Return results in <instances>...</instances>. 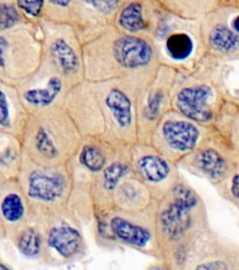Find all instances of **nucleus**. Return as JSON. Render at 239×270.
Returning <instances> with one entry per match:
<instances>
[{"instance_id":"39448f33","label":"nucleus","mask_w":239,"mask_h":270,"mask_svg":"<svg viewBox=\"0 0 239 270\" xmlns=\"http://www.w3.org/2000/svg\"><path fill=\"white\" fill-rule=\"evenodd\" d=\"M192 209L181 202L174 200L162 213V226L170 239H178L187 231L191 223L190 212Z\"/></svg>"},{"instance_id":"6e6552de","label":"nucleus","mask_w":239,"mask_h":270,"mask_svg":"<svg viewBox=\"0 0 239 270\" xmlns=\"http://www.w3.org/2000/svg\"><path fill=\"white\" fill-rule=\"evenodd\" d=\"M106 104L120 127H129L132 123V104L128 97L119 89H111L106 99Z\"/></svg>"},{"instance_id":"c85d7f7f","label":"nucleus","mask_w":239,"mask_h":270,"mask_svg":"<svg viewBox=\"0 0 239 270\" xmlns=\"http://www.w3.org/2000/svg\"><path fill=\"white\" fill-rule=\"evenodd\" d=\"M231 191H232L234 198H237V196H238V175H234Z\"/></svg>"},{"instance_id":"20e7f679","label":"nucleus","mask_w":239,"mask_h":270,"mask_svg":"<svg viewBox=\"0 0 239 270\" xmlns=\"http://www.w3.org/2000/svg\"><path fill=\"white\" fill-rule=\"evenodd\" d=\"M163 135L171 149L184 152L195 147L199 131L190 122L169 120L163 126Z\"/></svg>"},{"instance_id":"bb28decb","label":"nucleus","mask_w":239,"mask_h":270,"mask_svg":"<svg viewBox=\"0 0 239 270\" xmlns=\"http://www.w3.org/2000/svg\"><path fill=\"white\" fill-rule=\"evenodd\" d=\"M8 41L4 37H0V68L5 67V53L8 48Z\"/></svg>"},{"instance_id":"a211bd4d","label":"nucleus","mask_w":239,"mask_h":270,"mask_svg":"<svg viewBox=\"0 0 239 270\" xmlns=\"http://www.w3.org/2000/svg\"><path fill=\"white\" fill-rule=\"evenodd\" d=\"M35 147L42 157L48 159H55L58 156V149L52 136L43 128H39L35 135Z\"/></svg>"},{"instance_id":"a878e982","label":"nucleus","mask_w":239,"mask_h":270,"mask_svg":"<svg viewBox=\"0 0 239 270\" xmlns=\"http://www.w3.org/2000/svg\"><path fill=\"white\" fill-rule=\"evenodd\" d=\"M197 269H227L228 265H226L224 262L221 261H214V262H208L204 263L203 265H197Z\"/></svg>"},{"instance_id":"f257e3e1","label":"nucleus","mask_w":239,"mask_h":270,"mask_svg":"<svg viewBox=\"0 0 239 270\" xmlns=\"http://www.w3.org/2000/svg\"><path fill=\"white\" fill-rule=\"evenodd\" d=\"M212 90L208 85H197L182 89L177 97V106L188 118L197 122H208L212 118L208 101Z\"/></svg>"},{"instance_id":"ddd939ff","label":"nucleus","mask_w":239,"mask_h":270,"mask_svg":"<svg viewBox=\"0 0 239 270\" xmlns=\"http://www.w3.org/2000/svg\"><path fill=\"white\" fill-rule=\"evenodd\" d=\"M167 51L174 60L182 61L187 59L193 51L192 38L186 33H175L167 39Z\"/></svg>"},{"instance_id":"4468645a","label":"nucleus","mask_w":239,"mask_h":270,"mask_svg":"<svg viewBox=\"0 0 239 270\" xmlns=\"http://www.w3.org/2000/svg\"><path fill=\"white\" fill-rule=\"evenodd\" d=\"M118 22L121 27L131 33L144 29L146 23L142 16V7L141 4L137 2H133L126 6L121 11Z\"/></svg>"},{"instance_id":"b1692460","label":"nucleus","mask_w":239,"mask_h":270,"mask_svg":"<svg viewBox=\"0 0 239 270\" xmlns=\"http://www.w3.org/2000/svg\"><path fill=\"white\" fill-rule=\"evenodd\" d=\"M89 5L94 7L95 10L102 13H110L116 10L121 0H85Z\"/></svg>"},{"instance_id":"1a4fd4ad","label":"nucleus","mask_w":239,"mask_h":270,"mask_svg":"<svg viewBox=\"0 0 239 270\" xmlns=\"http://www.w3.org/2000/svg\"><path fill=\"white\" fill-rule=\"evenodd\" d=\"M51 53L54 62L66 75L74 74L78 70V57L65 40L58 39L52 43Z\"/></svg>"},{"instance_id":"2eb2a0df","label":"nucleus","mask_w":239,"mask_h":270,"mask_svg":"<svg viewBox=\"0 0 239 270\" xmlns=\"http://www.w3.org/2000/svg\"><path fill=\"white\" fill-rule=\"evenodd\" d=\"M209 43L218 51L231 52L238 45V36L233 30L224 26L214 27L209 35Z\"/></svg>"},{"instance_id":"393cba45","label":"nucleus","mask_w":239,"mask_h":270,"mask_svg":"<svg viewBox=\"0 0 239 270\" xmlns=\"http://www.w3.org/2000/svg\"><path fill=\"white\" fill-rule=\"evenodd\" d=\"M11 124L10 120V108L7 98L3 91L0 90V126L8 128Z\"/></svg>"},{"instance_id":"c756f323","label":"nucleus","mask_w":239,"mask_h":270,"mask_svg":"<svg viewBox=\"0 0 239 270\" xmlns=\"http://www.w3.org/2000/svg\"><path fill=\"white\" fill-rule=\"evenodd\" d=\"M72 0H50V2L53 4L54 6H57V7H67L69 5V3L71 2Z\"/></svg>"},{"instance_id":"9d476101","label":"nucleus","mask_w":239,"mask_h":270,"mask_svg":"<svg viewBox=\"0 0 239 270\" xmlns=\"http://www.w3.org/2000/svg\"><path fill=\"white\" fill-rule=\"evenodd\" d=\"M62 89V81L58 77H52L43 88L26 91L24 98L27 103L34 106L45 107L55 100Z\"/></svg>"},{"instance_id":"423d86ee","label":"nucleus","mask_w":239,"mask_h":270,"mask_svg":"<svg viewBox=\"0 0 239 270\" xmlns=\"http://www.w3.org/2000/svg\"><path fill=\"white\" fill-rule=\"evenodd\" d=\"M48 243L65 258L78 255L83 248V238L77 230L69 226L52 228L48 237Z\"/></svg>"},{"instance_id":"cd10ccee","label":"nucleus","mask_w":239,"mask_h":270,"mask_svg":"<svg viewBox=\"0 0 239 270\" xmlns=\"http://www.w3.org/2000/svg\"><path fill=\"white\" fill-rule=\"evenodd\" d=\"M161 99L162 96L160 94H158V93H156L155 96L151 99L150 105H149L151 112L155 113L156 111H158V107H159V104H160Z\"/></svg>"},{"instance_id":"aec40b11","label":"nucleus","mask_w":239,"mask_h":270,"mask_svg":"<svg viewBox=\"0 0 239 270\" xmlns=\"http://www.w3.org/2000/svg\"><path fill=\"white\" fill-rule=\"evenodd\" d=\"M128 171L129 169L126 165L120 163H115L113 165L108 166L103 174V185L105 189L109 191L113 190L115 186L128 173Z\"/></svg>"},{"instance_id":"f8f14e48","label":"nucleus","mask_w":239,"mask_h":270,"mask_svg":"<svg viewBox=\"0 0 239 270\" xmlns=\"http://www.w3.org/2000/svg\"><path fill=\"white\" fill-rule=\"evenodd\" d=\"M196 163L200 169L212 178L222 177L227 169L224 158L213 149L201 151L196 157Z\"/></svg>"},{"instance_id":"412c9836","label":"nucleus","mask_w":239,"mask_h":270,"mask_svg":"<svg viewBox=\"0 0 239 270\" xmlns=\"http://www.w3.org/2000/svg\"><path fill=\"white\" fill-rule=\"evenodd\" d=\"M174 200L181 202L187 207L193 208L197 204V197L194 192L184 185H177L173 190Z\"/></svg>"},{"instance_id":"7c9ffc66","label":"nucleus","mask_w":239,"mask_h":270,"mask_svg":"<svg viewBox=\"0 0 239 270\" xmlns=\"http://www.w3.org/2000/svg\"><path fill=\"white\" fill-rule=\"evenodd\" d=\"M237 21H238V17H235V18L234 19V21H233V25H234L233 28H234V30L235 32L238 31V27H237Z\"/></svg>"},{"instance_id":"f03ea898","label":"nucleus","mask_w":239,"mask_h":270,"mask_svg":"<svg viewBox=\"0 0 239 270\" xmlns=\"http://www.w3.org/2000/svg\"><path fill=\"white\" fill-rule=\"evenodd\" d=\"M113 52L120 65L128 69L141 68L150 63L152 58V48L140 38L125 36L114 43Z\"/></svg>"},{"instance_id":"f3484780","label":"nucleus","mask_w":239,"mask_h":270,"mask_svg":"<svg viewBox=\"0 0 239 270\" xmlns=\"http://www.w3.org/2000/svg\"><path fill=\"white\" fill-rule=\"evenodd\" d=\"M18 248L22 254L27 257L38 255L42 248V240L38 233L30 228L25 230L18 239Z\"/></svg>"},{"instance_id":"4be33fe9","label":"nucleus","mask_w":239,"mask_h":270,"mask_svg":"<svg viewBox=\"0 0 239 270\" xmlns=\"http://www.w3.org/2000/svg\"><path fill=\"white\" fill-rule=\"evenodd\" d=\"M18 21V12L14 7L8 4L0 5V29H7Z\"/></svg>"},{"instance_id":"6ab92c4d","label":"nucleus","mask_w":239,"mask_h":270,"mask_svg":"<svg viewBox=\"0 0 239 270\" xmlns=\"http://www.w3.org/2000/svg\"><path fill=\"white\" fill-rule=\"evenodd\" d=\"M81 163L87 169L93 172H98L104 168L106 159L102 152L94 147H85L81 153Z\"/></svg>"},{"instance_id":"dca6fc26","label":"nucleus","mask_w":239,"mask_h":270,"mask_svg":"<svg viewBox=\"0 0 239 270\" xmlns=\"http://www.w3.org/2000/svg\"><path fill=\"white\" fill-rule=\"evenodd\" d=\"M0 210L2 217L9 223H17L24 217L25 206L21 197L16 193H10L2 200Z\"/></svg>"},{"instance_id":"2f4dec72","label":"nucleus","mask_w":239,"mask_h":270,"mask_svg":"<svg viewBox=\"0 0 239 270\" xmlns=\"http://www.w3.org/2000/svg\"><path fill=\"white\" fill-rule=\"evenodd\" d=\"M8 267L5 265H0V269H7Z\"/></svg>"},{"instance_id":"7ed1b4c3","label":"nucleus","mask_w":239,"mask_h":270,"mask_svg":"<svg viewBox=\"0 0 239 270\" xmlns=\"http://www.w3.org/2000/svg\"><path fill=\"white\" fill-rule=\"evenodd\" d=\"M28 195L37 201L51 203L64 194L66 180L62 175L42 171L33 172L28 178Z\"/></svg>"},{"instance_id":"5701e85b","label":"nucleus","mask_w":239,"mask_h":270,"mask_svg":"<svg viewBox=\"0 0 239 270\" xmlns=\"http://www.w3.org/2000/svg\"><path fill=\"white\" fill-rule=\"evenodd\" d=\"M17 4L28 15L37 17L42 13L44 0H17Z\"/></svg>"},{"instance_id":"0eeeda50","label":"nucleus","mask_w":239,"mask_h":270,"mask_svg":"<svg viewBox=\"0 0 239 270\" xmlns=\"http://www.w3.org/2000/svg\"><path fill=\"white\" fill-rule=\"evenodd\" d=\"M110 226L117 238L136 247L143 248L151 240V233L148 230L124 218H113L110 222Z\"/></svg>"},{"instance_id":"9b49d317","label":"nucleus","mask_w":239,"mask_h":270,"mask_svg":"<svg viewBox=\"0 0 239 270\" xmlns=\"http://www.w3.org/2000/svg\"><path fill=\"white\" fill-rule=\"evenodd\" d=\"M138 169L146 180L153 183L166 179L170 173L167 161L157 156H145L140 159Z\"/></svg>"}]
</instances>
